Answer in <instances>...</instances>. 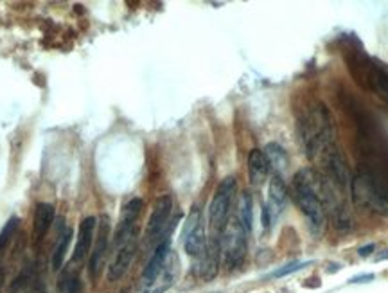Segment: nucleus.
Wrapping results in <instances>:
<instances>
[{"label": "nucleus", "instance_id": "4", "mask_svg": "<svg viewBox=\"0 0 388 293\" xmlns=\"http://www.w3.org/2000/svg\"><path fill=\"white\" fill-rule=\"evenodd\" d=\"M248 248V232L241 225L237 216L228 218L227 225H225L223 232L219 236V250H221V257L228 270L237 268L244 261Z\"/></svg>", "mask_w": 388, "mask_h": 293}, {"label": "nucleus", "instance_id": "16", "mask_svg": "<svg viewBox=\"0 0 388 293\" xmlns=\"http://www.w3.org/2000/svg\"><path fill=\"white\" fill-rule=\"evenodd\" d=\"M268 173H270V164L265 151H261V149H252L250 155H248V178H250V184L256 187L263 186L266 178H268Z\"/></svg>", "mask_w": 388, "mask_h": 293}, {"label": "nucleus", "instance_id": "22", "mask_svg": "<svg viewBox=\"0 0 388 293\" xmlns=\"http://www.w3.org/2000/svg\"><path fill=\"white\" fill-rule=\"evenodd\" d=\"M60 292L62 293H81V282L74 272L67 270L60 279Z\"/></svg>", "mask_w": 388, "mask_h": 293}, {"label": "nucleus", "instance_id": "21", "mask_svg": "<svg viewBox=\"0 0 388 293\" xmlns=\"http://www.w3.org/2000/svg\"><path fill=\"white\" fill-rule=\"evenodd\" d=\"M17 229H18V218L17 216H13L11 219H8V223L4 225V229L0 231V259H2L4 252L8 250V245L11 243L13 236H15Z\"/></svg>", "mask_w": 388, "mask_h": 293}, {"label": "nucleus", "instance_id": "14", "mask_svg": "<svg viewBox=\"0 0 388 293\" xmlns=\"http://www.w3.org/2000/svg\"><path fill=\"white\" fill-rule=\"evenodd\" d=\"M178 259L173 252L169 254L167 261L160 268V272L153 277V281L144 286V293H164L176 282Z\"/></svg>", "mask_w": 388, "mask_h": 293}, {"label": "nucleus", "instance_id": "24", "mask_svg": "<svg viewBox=\"0 0 388 293\" xmlns=\"http://www.w3.org/2000/svg\"><path fill=\"white\" fill-rule=\"evenodd\" d=\"M374 250H376V245L370 243V245H365V247L359 248L358 254H359V256H361V257H368L372 252H374Z\"/></svg>", "mask_w": 388, "mask_h": 293}, {"label": "nucleus", "instance_id": "9", "mask_svg": "<svg viewBox=\"0 0 388 293\" xmlns=\"http://www.w3.org/2000/svg\"><path fill=\"white\" fill-rule=\"evenodd\" d=\"M286 203H288V187H286L282 177L273 175L268 187V200H266V205L263 209V225H265V229L275 225L277 219L281 218V214L284 212Z\"/></svg>", "mask_w": 388, "mask_h": 293}, {"label": "nucleus", "instance_id": "20", "mask_svg": "<svg viewBox=\"0 0 388 293\" xmlns=\"http://www.w3.org/2000/svg\"><path fill=\"white\" fill-rule=\"evenodd\" d=\"M265 155L266 158H268L270 168H273V170H275V175L281 177V173L284 171L286 165H288V155H286L284 149H282L279 144H273L272 142V144L266 146Z\"/></svg>", "mask_w": 388, "mask_h": 293}, {"label": "nucleus", "instance_id": "2", "mask_svg": "<svg viewBox=\"0 0 388 293\" xmlns=\"http://www.w3.org/2000/svg\"><path fill=\"white\" fill-rule=\"evenodd\" d=\"M318 171L317 170H300L291 180V196L295 203L307 219V227L313 232V236H322L326 229L327 212L324 209V203L318 196L317 191Z\"/></svg>", "mask_w": 388, "mask_h": 293}, {"label": "nucleus", "instance_id": "15", "mask_svg": "<svg viewBox=\"0 0 388 293\" xmlns=\"http://www.w3.org/2000/svg\"><path fill=\"white\" fill-rule=\"evenodd\" d=\"M173 252L171 250V241L169 238H165V240H162L160 243L155 247V252L153 256L149 257L148 264H146L144 272H142V282H144V286L148 285V282L153 281V277L157 275L158 272H160V268L164 266V263L167 261V257H169V254Z\"/></svg>", "mask_w": 388, "mask_h": 293}, {"label": "nucleus", "instance_id": "26", "mask_svg": "<svg viewBox=\"0 0 388 293\" xmlns=\"http://www.w3.org/2000/svg\"><path fill=\"white\" fill-rule=\"evenodd\" d=\"M377 261H384V259H388V248L387 250H383V254H380V256L376 257Z\"/></svg>", "mask_w": 388, "mask_h": 293}, {"label": "nucleus", "instance_id": "11", "mask_svg": "<svg viewBox=\"0 0 388 293\" xmlns=\"http://www.w3.org/2000/svg\"><path fill=\"white\" fill-rule=\"evenodd\" d=\"M142 211V200L133 198L130 200L126 205L123 207V212H120L119 225H117V231L113 234V247H119L123 241H126L132 236H137V219L141 216Z\"/></svg>", "mask_w": 388, "mask_h": 293}, {"label": "nucleus", "instance_id": "12", "mask_svg": "<svg viewBox=\"0 0 388 293\" xmlns=\"http://www.w3.org/2000/svg\"><path fill=\"white\" fill-rule=\"evenodd\" d=\"M137 243H139V241H137V236H132V238H128L124 243H120L119 247H116V256H113L112 264L108 266V281H119L120 277L128 272L133 259H135Z\"/></svg>", "mask_w": 388, "mask_h": 293}, {"label": "nucleus", "instance_id": "19", "mask_svg": "<svg viewBox=\"0 0 388 293\" xmlns=\"http://www.w3.org/2000/svg\"><path fill=\"white\" fill-rule=\"evenodd\" d=\"M237 219L241 222V225L244 227V231L250 234L254 223V202L250 193H241L240 203H237Z\"/></svg>", "mask_w": 388, "mask_h": 293}, {"label": "nucleus", "instance_id": "8", "mask_svg": "<svg viewBox=\"0 0 388 293\" xmlns=\"http://www.w3.org/2000/svg\"><path fill=\"white\" fill-rule=\"evenodd\" d=\"M183 248H186L187 256L193 259H200L207 250V236H205V225H203V216L198 205L193 207V211L189 212L186 219L182 231Z\"/></svg>", "mask_w": 388, "mask_h": 293}, {"label": "nucleus", "instance_id": "17", "mask_svg": "<svg viewBox=\"0 0 388 293\" xmlns=\"http://www.w3.org/2000/svg\"><path fill=\"white\" fill-rule=\"evenodd\" d=\"M54 223V207L50 203H38L33 218V236L36 241H41L53 227Z\"/></svg>", "mask_w": 388, "mask_h": 293}, {"label": "nucleus", "instance_id": "25", "mask_svg": "<svg viewBox=\"0 0 388 293\" xmlns=\"http://www.w3.org/2000/svg\"><path fill=\"white\" fill-rule=\"evenodd\" d=\"M374 279V273H365V275H356L352 277L351 282H368Z\"/></svg>", "mask_w": 388, "mask_h": 293}, {"label": "nucleus", "instance_id": "7", "mask_svg": "<svg viewBox=\"0 0 388 293\" xmlns=\"http://www.w3.org/2000/svg\"><path fill=\"white\" fill-rule=\"evenodd\" d=\"M171 212H173V198L169 194H164V196L155 200L153 211H151L148 225H146V243L157 247L162 240L169 238Z\"/></svg>", "mask_w": 388, "mask_h": 293}, {"label": "nucleus", "instance_id": "27", "mask_svg": "<svg viewBox=\"0 0 388 293\" xmlns=\"http://www.w3.org/2000/svg\"><path fill=\"white\" fill-rule=\"evenodd\" d=\"M2 281H4V273H2V270H0V286H2Z\"/></svg>", "mask_w": 388, "mask_h": 293}, {"label": "nucleus", "instance_id": "10", "mask_svg": "<svg viewBox=\"0 0 388 293\" xmlns=\"http://www.w3.org/2000/svg\"><path fill=\"white\" fill-rule=\"evenodd\" d=\"M108 241H110V219H108V216H101V219H97V236H95L94 250L90 252V261H88L92 279H97L103 270L108 254Z\"/></svg>", "mask_w": 388, "mask_h": 293}, {"label": "nucleus", "instance_id": "3", "mask_svg": "<svg viewBox=\"0 0 388 293\" xmlns=\"http://www.w3.org/2000/svg\"><path fill=\"white\" fill-rule=\"evenodd\" d=\"M351 194L361 209L388 216V180L383 175L361 168L351 180Z\"/></svg>", "mask_w": 388, "mask_h": 293}, {"label": "nucleus", "instance_id": "13", "mask_svg": "<svg viewBox=\"0 0 388 293\" xmlns=\"http://www.w3.org/2000/svg\"><path fill=\"white\" fill-rule=\"evenodd\" d=\"M95 227H97V219L94 216H88L81 222L78 232V241H76L74 254H72V263L79 264L90 256L92 241L95 238Z\"/></svg>", "mask_w": 388, "mask_h": 293}, {"label": "nucleus", "instance_id": "6", "mask_svg": "<svg viewBox=\"0 0 388 293\" xmlns=\"http://www.w3.org/2000/svg\"><path fill=\"white\" fill-rule=\"evenodd\" d=\"M235 189H237L235 178L227 177L223 182L219 184L214 196H212V202L209 205V222H211V229L216 232V238L221 236L228 218H230V209L232 202H234Z\"/></svg>", "mask_w": 388, "mask_h": 293}, {"label": "nucleus", "instance_id": "1", "mask_svg": "<svg viewBox=\"0 0 388 293\" xmlns=\"http://www.w3.org/2000/svg\"><path fill=\"white\" fill-rule=\"evenodd\" d=\"M300 139L304 151L310 158H318L322 162L324 157H327L333 149H336V133L335 124L331 119V114L324 104L317 103L306 110L302 116L300 123Z\"/></svg>", "mask_w": 388, "mask_h": 293}, {"label": "nucleus", "instance_id": "23", "mask_svg": "<svg viewBox=\"0 0 388 293\" xmlns=\"http://www.w3.org/2000/svg\"><path fill=\"white\" fill-rule=\"evenodd\" d=\"M307 264H310V263H298V261H293V263L284 264L282 268L275 270V272L272 273V277H275V279H279V277H286V275H289V273L298 272V270H302L304 266H307Z\"/></svg>", "mask_w": 388, "mask_h": 293}, {"label": "nucleus", "instance_id": "18", "mask_svg": "<svg viewBox=\"0 0 388 293\" xmlns=\"http://www.w3.org/2000/svg\"><path fill=\"white\" fill-rule=\"evenodd\" d=\"M71 241H72L71 227L62 225L58 232V240H56V243H54L53 259H50L53 270H60L63 266V261H65L67 252H69V245H71Z\"/></svg>", "mask_w": 388, "mask_h": 293}, {"label": "nucleus", "instance_id": "5", "mask_svg": "<svg viewBox=\"0 0 388 293\" xmlns=\"http://www.w3.org/2000/svg\"><path fill=\"white\" fill-rule=\"evenodd\" d=\"M349 69L361 87L377 94L384 103H388V72L384 69H381L363 54L352 56L349 60Z\"/></svg>", "mask_w": 388, "mask_h": 293}]
</instances>
